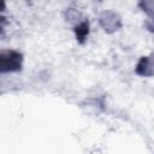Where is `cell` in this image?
<instances>
[{
    "label": "cell",
    "instance_id": "cell-5",
    "mask_svg": "<svg viewBox=\"0 0 154 154\" xmlns=\"http://www.w3.org/2000/svg\"><path fill=\"white\" fill-rule=\"evenodd\" d=\"M141 2H144V5L142 6L143 11H146L149 16H152V0H141Z\"/></svg>",
    "mask_w": 154,
    "mask_h": 154
},
{
    "label": "cell",
    "instance_id": "cell-1",
    "mask_svg": "<svg viewBox=\"0 0 154 154\" xmlns=\"http://www.w3.org/2000/svg\"><path fill=\"white\" fill-rule=\"evenodd\" d=\"M23 66V54L14 49L0 52V73L17 72Z\"/></svg>",
    "mask_w": 154,
    "mask_h": 154
},
{
    "label": "cell",
    "instance_id": "cell-3",
    "mask_svg": "<svg viewBox=\"0 0 154 154\" xmlns=\"http://www.w3.org/2000/svg\"><path fill=\"white\" fill-rule=\"evenodd\" d=\"M136 73L144 77H150L153 75V59L152 55L142 57L136 66Z\"/></svg>",
    "mask_w": 154,
    "mask_h": 154
},
{
    "label": "cell",
    "instance_id": "cell-2",
    "mask_svg": "<svg viewBox=\"0 0 154 154\" xmlns=\"http://www.w3.org/2000/svg\"><path fill=\"white\" fill-rule=\"evenodd\" d=\"M100 23L102 28L108 32L116 31L120 28V19L114 12H105L100 18Z\"/></svg>",
    "mask_w": 154,
    "mask_h": 154
},
{
    "label": "cell",
    "instance_id": "cell-6",
    "mask_svg": "<svg viewBox=\"0 0 154 154\" xmlns=\"http://www.w3.org/2000/svg\"><path fill=\"white\" fill-rule=\"evenodd\" d=\"M6 8V0H0V11H4Z\"/></svg>",
    "mask_w": 154,
    "mask_h": 154
},
{
    "label": "cell",
    "instance_id": "cell-4",
    "mask_svg": "<svg viewBox=\"0 0 154 154\" xmlns=\"http://www.w3.org/2000/svg\"><path fill=\"white\" fill-rule=\"evenodd\" d=\"M75 32H76L77 40H78L81 43H83V42L85 41L88 34H89V22H88V20H83V22H81L79 24H77V25L75 26Z\"/></svg>",
    "mask_w": 154,
    "mask_h": 154
},
{
    "label": "cell",
    "instance_id": "cell-7",
    "mask_svg": "<svg viewBox=\"0 0 154 154\" xmlns=\"http://www.w3.org/2000/svg\"><path fill=\"white\" fill-rule=\"evenodd\" d=\"M6 24V20H5V18H0V31L2 30V28H4V25Z\"/></svg>",
    "mask_w": 154,
    "mask_h": 154
}]
</instances>
